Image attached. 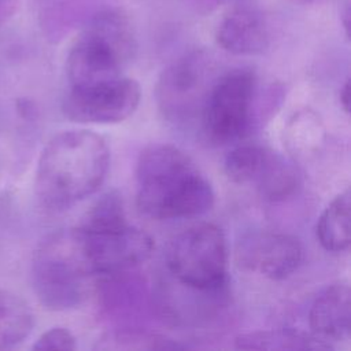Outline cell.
<instances>
[{"label":"cell","mask_w":351,"mask_h":351,"mask_svg":"<svg viewBox=\"0 0 351 351\" xmlns=\"http://www.w3.org/2000/svg\"><path fill=\"white\" fill-rule=\"evenodd\" d=\"M134 49V34L126 15L118 10L96 14L69 52L66 71L70 88L122 77V69Z\"/></svg>","instance_id":"obj_4"},{"label":"cell","mask_w":351,"mask_h":351,"mask_svg":"<svg viewBox=\"0 0 351 351\" xmlns=\"http://www.w3.org/2000/svg\"><path fill=\"white\" fill-rule=\"evenodd\" d=\"M319 244L332 252H341L351 241V195L350 191L339 193L321 214L317 222Z\"/></svg>","instance_id":"obj_15"},{"label":"cell","mask_w":351,"mask_h":351,"mask_svg":"<svg viewBox=\"0 0 351 351\" xmlns=\"http://www.w3.org/2000/svg\"><path fill=\"white\" fill-rule=\"evenodd\" d=\"M313 333L322 340H347L351 332V293L344 281L328 285L314 300L308 314Z\"/></svg>","instance_id":"obj_12"},{"label":"cell","mask_w":351,"mask_h":351,"mask_svg":"<svg viewBox=\"0 0 351 351\" xmlns=\"http://www.w3.org/2000/svg\"><path fill=\"white\" fill-rule=\"evenodd\" d=\"M14 5L12 0H0V22L5 18V15L11 11Z\"/></svg>","instance_id":"obj_22"},{"label":"cell","mask_w":351,"mask_h":351,"mask_svg":"<svg viewBox=\"0 0 351 351\" xmlns=\"http://www.w3.org/2000/svg\"><path fill=\"white\" fill-rule=\"evenodd\" d=\"M236 347L241 350H269V351H328L329 343L296 329H271L244 333L236 337Z\"/></svg>","instance_id":"obj_14"},{"label":"cell","mask_w":351,"mask_h":351,"mask_svg":"<svg viewBox=\"0 0 351 351\" xmlns=\"http://www.w3.org/2000/svg\"><path fill=\"white\" fill-rule=\"evenodd\" d=\"M166 265L184 287L200 292L221 289L228 278L223 232L214 223H200L182 230L167 245Z\"/></svg>","instance_id":"obj_5"},{"label":"cell","mask_w":351,"mask_h":351,"mask_svg":"<svg viewBox=\"0 0 351 351\" xmlns=\"http://www.w3.org/2000/svg\"><path fill=\"white\" fill-rule=\"evenodd\" d=\"M300 243L285 233L254 232L237 244L236 261L243 270L282 280L291 276L302 262Z\"/></svg>","instance_id":"obj_10"},{"label":"cell","mask_w":351,"mask_h":351,"mask_svg":"<svg viewBox=\"0 0 351 351\" xmlns=\"http://www.w3.org/2000/svg\"><path fill=\"white\" fill-rule=\"evenodd\" d=\"M140 96L138 84L122 75L89 86L70 88L62 111L66 118L78 123H117L136 111Z\"/></svg>","instance_id":"obj_8"},{"label":"cell","mask_w":351,"mask_h":351,"mask_svg":"<svg viewBox=\"0 0 351 351\" xmlns=\"http://www.w3.org/2000/svg\"><path fill=\"white\" fill-rule=\"evenodd\" d=\"M136 184L138 210L156 219L202 215L215 200L211 184L193 160L170 144H154L140 154Z\"/></svg>","instance_id":"obj_1"},{"label":"cell","mask_w":351,"mask_h":351,"mask_svg":"<svg viewBox=\"0 0 351 351\" xmlns=\"http://www.w3.org/2000/svg\"><path fill=\"white\" fill-rule=\"evenodd\" d=\"M169 340L160 336H152L140 332H121L111 333L101 339L99 348L103 350H152V348H173Z\"/></svg>","instance_id":"obj_19"},{"label":"cell","mask_w":351,"mask_h":351,"mask_svg":"<svg viewBox=\"0 0 351 351\" xmlns=\"http://www.w3.org/2000/svg\"><path fill=\"white\" fill-rule=\"evenodd\" d=\"M251 184L256 186L262 197L270 202H281L298 192L302 177L292 160L266 147Z\"/></svg>","instance_id":"obj_13"},{"label":"cell","mask_w":351,"mask_h":351,"mask_svg":"<svg viewBox=\"0 0 351 351\" xmlns=\"http://www.w3.org/2000/svg\"><path fill=\"white\" fill-rule=\"evenodd\" d=\"M33 350H75V337L67 328L55 326L41 333Z\"/></svg>","instance_id":"obj_20"},{"label":"cell","mask_w":351,"mask_h":351,"mask_svg":"<svg viewBox=\"0 0 351 351\" xmlns=\"http://www.w3.org/2000/svg\"><path fill=\"white\" fill-rule=\"evenodd\" d=\"M217 44L234 55H256L270 43V30L263 14L251 7L229 11L215 32Z\"/></svg>","instance_id":"obj_11"},{"label":"cell","mask_w":351,"mask_h":351,"mask_svg":"<svg viewBox=\"0 0 351 351\" xmlns=\"http://www.w3.org/2000/svg\"><path fill=\"white\" fill-rule=\"evenodd\" d=\"M97 277L89 263L77 228L58 230L37 247L30 267L33 291L48 310L63 311L80 306Z\"/></svg>","instance_id":"obj_3"},{"label":"cell","mask_w":351,"mask_h":351,"mask_svg":"<svg viewBox=\"0 0 351 351\" xmlns=\"http://www.w3.org/2000/svg\"><path fill=\"white\" fill-rule=\"evenodd\" d=\"M210 60L203 52H191L163 70L156 85V101L163 115L173 122H186L202 114L214 82Z\"/></svg>","instance_id":"obj_7"},{"label":"cell","mask_w":351,"mask_h":351,"mask_svg":"<svg viewBox=\"0 0 351 351\" xmlns=\"http://www.w3.org/2000/svg\"><path fill=\"white\" fill-rule=\"evenodd\" d=\"M123 223H128V221L122 197L115 191H111L101 195L95 202L78 226L86 230H99Z\"/></svg>","instance_id":"obj_17"},{"label":"cell","mask_w":351,"mask_h":351,"mask_svg":"<svg viewBox=\"0 0 351 351\" xmlns=\"http://www.w3.org/2000/svg\"><path fill=\"white\" fill-rule=\"evenodd\" d=\"M33 324L34 317L29 304L14 292L0 288V350L22 343Z\"/></svg>","instance_id":"obj_16"},{"label":"cell","mask_w":351,"mask_h":351,"mask_svg":"<svg viewBox=\"0 0 351 351\" xmlns=\"http://www.w3.org/2000/svg\"><path fill=\"white\" fill-rule=\"evenodd\" d=\"M343 25H344V29L348 34V32H350V8L348 7H346V10L343 12Z\"/></svg>","instance_id":"obj_23"},{"label":"cell","mask_w":351,"mask_h":351,"mask_svg":"<svg viewBox=\"0 0 351 351\" xmlns=\"http://www.w3.org/2000/svg\"><path fill=\"white\" fill-rule=\"evenodd\" d=\"M255 96L256 77L251 70L237 69L214 81L200 114L207 141L221 145L250 133Z\"/></svg>","instance_id":"obj_6"},{"label":"cell","mask_w":351,"mask_h":351,"mask_svg":"<svg viewBox=\"0 0 351 351\" xmlns=\"http://www.w3.org/2000/svg\"><path fill=\"white\" fill-rule=\"evenodd\" d=\"M265 148L262 145L247 144L230 151L223 162V170L228 178L234 184H251Z\"/></svg>","instance_id":"obj_18"},{"label":"cell","mask_w":351,"mask_h":351,"mask_svg":"<svg viewBox=\"0 0 351 351\" xmlns=\"http://www.w3.org/2000/svg\"><path fill=\"white\" fill-rule=\"evenodd\" d=\"M110 152L104 138L89 130H66L44 147L36 171V195L53 211L71 207L101 185Z\"/></svg>","instance_id":"obj_2"},{"label":"cell","mask_w":351,"mask_h":351,"mask_svg":"<svg viewBox=\"0 0 351 351\" xmlns=\"http://www.w3.org/2000/svg\"><path fill=\"white\" fill-rule=\"evenodd\" d=\"M350 80L346 81L340 90V104L346 112H350V101H351V93H350Z\"/></svg>","instance_id":"obj_21"},{"label":"cell","mask_w":351,"mask_h":351,"mask_svg":"<svg viewBox=\"0 0 351 351\" xmlns=\"http://www.w3.org/2000/svg\"><path fill=\"white\" fill-rule=\"evenodd\" d=\"M77 230L96 276L132 269L145 262L154 250L152 237L129 223L99 230L77 226Z\"/></svg>","instance_id":"obj_9"},{"label":"cell","mask_w":351,"mask_h":351,"mask_svg":"<svg viewBox=\"0 0 351 351\" xmlns=\"http://www.w3.org/2000/svg\"><path fill=\"white\" fill-rule=\"evenodd\" d=\"M295 1H302V3H315V1H321V0H295Z\"/></svg>","instance_id":"obj_24"}]
</instances>
